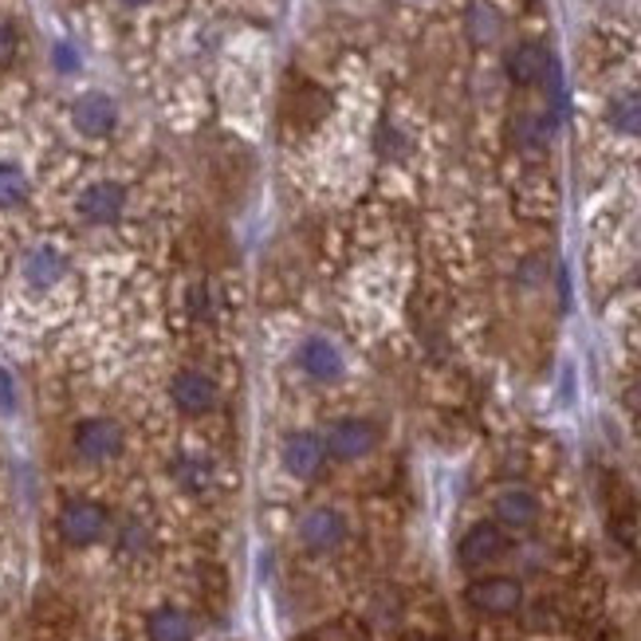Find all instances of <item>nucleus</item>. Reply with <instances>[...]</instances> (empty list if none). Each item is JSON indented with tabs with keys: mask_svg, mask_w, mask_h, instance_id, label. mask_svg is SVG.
<instances>
[{
	"mask_svg": "<svg viewBox=\"0 0 641 641\" xmlns=\"http://www.w3.org/2000/svg\"><path fill=\"white\" fill-rule=\"evenodd\" d=\"M106 527H111V516H106V507H99L95 500H71V504L59 512V536L71 547L99 543V539L106 536Z\"/></svg>",
	"mask_w": 641,
	"mask_h": 641,
	"instance_id": "f257e3e1",
	"label": "nucleus"
},
{
	"mask_svg": "<svg viewBox=\"0 0 641 641\" xmlns=\"http://www.w3.org/2000/svg\"><path fill=\"white\" fill-rule=\"evenodd\" d=\"M472 610L489 614V618H504V614H516L519 603H524V586L507 574H489V579H477L465 591Z\"/></svg>",
	"mask_w": 641,
	"mask_h": 641,
	"instance_id": "f03ea898",
	"label": "nucleus"
},
{
	"mask_svg": "<svg viewBox=\"0 0 641 641\" xmlns=\"http://www.w3.org/2000/svg\"><path fill=\"white\" fill-rule=\"evenodd\" d=\"M343 539H346V516L335 512V507H311L299 519V543L307 551H316V556H327V551L343 547Z\"/></svg>",
	"mask_w": 641,
	"mask_h": 641,
	"instance_id": "7ed1b4c3",
	"label": "nucleus"
},
{
	"mask_svg": "<svg viewBox=\"0 0 641 641\" xmlns=\"http://www.w3.org/2000/svg\"><path fill=\"white\" fill-rule=\"evenodd\" d=\"M76 453L91 465H103V460H115L123 453V430L106 417H87L76 425V437H71Z\"/></svg>",
	"mask_w": 641,
	"mask_h": 641,
	"instance_id": "20e7f679",
	"label": "nucleus"
},
{
	"mask_svg": "<svg viewBox=\"0 0 641 641\" xmlns=\"http://www.w3.org/2000/svg\"><path fill=\"white\" fill-rule=\"evenodd\" d=\"M504 551H507V539H504V531H500V524H477L460 536L457 563L465 566V571H477V566L496 563Z\"/></svg>",
	"mask_w": 641,
	"mask_h": 641,
	"instance_id": "39448f33",
	"label": "nucleus"
},
{
	"mask_svg": "<svg viewBox=\"0 0 641 641\" xmlns=\"http://www.w3.org/2000/svg\"><path fill=\"white\" fill-rule=\"evenodd\" d=\"M378 445V430L363 417H346V422H335L331 433H327V453L335 460H358Z\"/></svg>",
	"mask_w": 641,
	"mask_h": 641,
	"instance_id": "423d86ee",
	"label": "nucleus"
},
{
	"mask_svg": "<svg viewBox=\"0 0 641 641\" xmlns=\"http://www.w3.org/2000/svg\"><path fill=\"white\" fill-rule=\"evenodd\" d=\"M170 398L182 413L202 417V413H209L213 405H217V382L205 378V374H197V370H182L170 382Z\"/></svg>",
	"mask_w": 641,
	"mask_h": 641,
	"instance_id": "0eeeda50",
	"label": "nucleus"
},
{
	"mask_svg": "<svg viewBox=\"0 0 641 641\" xmlns=\"http://www.w3.org/2000/svg\"><path fill=\"white\" fill-rule=\"evenodd\" d=\"M327 460V445L316 433H291L284 440V469L299 480H311Z\"/></svg>",
	"mask_w": 641,
	"mask_h": 641,
	"instance_id": "6e6552de",
	"label": "nucleus"
},
{
	"mask_svg": "<svg viewBox=\"0 0 641 641\" xmlns=\"http://www.w3.org/2000/svg\"><path fill=\"white\" fill-rule=\"evenodd\" d=\"M492 512H496L500 527L527 531V527H536V519H539V500H536V492H527V489H504L492 500Z\"/></svg>",
	"mask_w": 641,
	"mask_h": 641,
	"instance_id": "1a4fd4ad",
	"label": "nucleus"
},
{
	"mask_svg": "<svg viewBox=\"0 0 641 641\" xmlns=\"http://www.w3.org/2000/svg\"><path fill=\"white\" fill-rule=\"evenodd\" d=\"M71 118H76L79 135L87 138H103L115 130V103L106 95H99V91H91V95L76 99V106H71Z\"/></svg>",
	"mask_w": 641,
	"mask_h": 641,
	"instance_id": "9d476101",
	"label": "nucleus"
},
{
	"mask_svg": "<svg viewBox=\"0 0 641 641\" xmlns=\"http://www.w3.org/2000/svg\"><path fill=\"white\" fill-rule=\"evenodd\" d=\"M551 56H547L543 44H519V48L507 51V76L516 79L519 87H531V83H543L551 76Z\"/></svg>",
	"mask_w": 641,
	"mask_h": 641,
	"instance_id": "9b49d317",
	"label": "nucleus"
},
{
	"mask_svg": "<svg viewBox=\"0 0 641 641\" xmlns=\"http://www.w3.org/2000/svg\"><path fill=\"white\" fill-rule=\"evenodd\" d=\"M126 205V190L115 182H95L91 190H83V197H79V213H83L87 220H95V225H111V220L123 213Z\"/></svg>",
	"mask_w": 641,
	"mask_h": 641,
	"instance_id": "f8f14e48",
	"label": "nucleus"
},
{
	"mask_svg": "<svg viewBox=\"0 0 641 641\" xmlns=\"http://www.w3.org/2000/svg\"><path fill=\"white\" fill-rule=\"evenodd\" d=\"M197 626L185 610L178 606H158V610L146 618V638L150 641H193Z\"/></svg>",
	"mask_w": 641,
	"mask_h": 641,
	"instance_id": "ddd939ff",
	"label": "nucleus"
},
{
	"mask_svg": "<svg viewBox=\"0 0 641 641\" xmlns=\"http://www.w3.org/2000/svg\"><path fill=\"white\" fill-rule=\"evenodd\" d=\"M299 366H304L311 378H319V382H331V378H339V370H343V355H339L327 339H307V343L299 346Z\"/></svg>",
	"mask_w": 641,
	"mask_h": 641,
	"instance_id": "4468645a",
	"label": "nucleus"
},
{
	"mask_svg": "<svg viewBox=\"0 0 641 641\" xmlns=\"http://www.w3.org/2000/svg\"><path fill=\"white\" fill-rule=\"evenodd\" d=\"M24 276H28L36 287L56 284V279L64 276V256H59V252H51V249H36L28 260H24Z\"/></svg>",
	"mask_w": 641,
	"mask_h": 641,
	"instance_id": "2eb2a0df",
	"label": "nucleus"
},
{
	"mask_svg": "<svg viewBox=\"0 0 641 641\" xmlns=\"http://www.w3.org/2000/svg\"><path fill=\"white\" fill-rule=\"evenodd\" d=\"M173 480H178L185 492H205L213 484V469L202 457H182L173 465Z\"/></svg>",
	"mask_w": 641,
	"mask_h": 641,
	"instance_id": "dca6fc26",
	"label": "nucleus"
},
{
	"mask_svg": "<svg viewBox=\"0 0 641 641\" xmlns=\"http://www.w3.org/2000/svg\"><path fill=\"white\" fill-rule=\"evenodd\" d=\"M610 126L622 135H641V95H622L610 103Z\"/></svg>",
	"mask_w": 641,
	"mask_h": 641,
	"instance_id": "f3484780",
	"label": "nucleus"
},
{
	"mask_svg": "<svg viewBox=\"0 0 641 641\" xmlns=\"http://www.w3.org/2000/svg\"><path fill=\"white\" fill-rule=\"evenodd\" d=\"M28 197V178L16 165H0V209H12Z\"/></svg>",
	"mask_w": 641,
	"mask_h": 641,
	"instance_id": "a211bd4d",
	"label": "nucleus"
},
{
	"mask_svg": "<svg viewBox=\"0 0 641 641\" xmlns=\"http://www.w3.org/2000/svg\"><path fill=\"white\" fill-rule=\"evenodd\" d=\"M146 547H150V531H146V524L126 519L123 531H118V551H123L126 559H138V556H146Z\"/></svg>",
	"mask_w": 641,
	"mask_h": 641,
	"instance_id": "6ab92c4d",
	"label": "nucleus"
},
{
	"mask_svg": "<svg viewBox=\"0 0 641 641\" xmlns=\"http://www.w3.org/2000/svg\"><path fill=\"white\" fill-rule=\"evenodd\" d=\"M469 32H472V39H477V44H492V39H496V32H500L496 12L484 9V4H477V9L469 12Z\"/></svg>",
	"mask_w": 641,
	"mask_h": 641,
	"instance_id": "aec40b11",
	"label": "nucleus"
},
{
	"mask_svg": "<svg viewBox=\"0 0 641 641\" xmlns=\"http://www.w3.org/2000/svg\"><path fill=\"white\" fill-rule=\"evenodd\" d=\"M12 51H16V32H12V24L0 20V64H9Z\"/></svg>",
	"mask_w": 641,
	"mask_h": 641,
	"instance_id": "412c9836",
	"label": "nucleus"
},
{
	"mask_svg": "<svg viewBox=\"0 0 641 641\" xmlns=\"http://www.w3.org/2000/svg\"><path fill=\"white\" fill-rule=\"evenodd\" d=\"M316 641H355V633L346 630V626H323L316 633Z\"/></svg>",
	"mask_w": 641,
	"mask_h": 641,
	"instance_id": "4be33fe9",
	"label": "nucleus"
},
{
	"mask_svg": "<svg viewBox=\"0 0 641 641\" xmlns=\"http://www.w3.org/2000/svg\"><path fill=\"white\" fill-rule=\"evenodd\" d=\"M626 405L641 413V374H638V378H633L630 386H626Z\"/></svg>",
	"mask_w": 641,
	"mask_h": 641,
	"instance_id": "5701e85b",
	"label": "nucleus"
},
{
	"mask_svg": "<svg viewBox=\"0 0 641 641\" xmlns=\"http://www.w3.org/2000/svg\"><path fill=\"white\" fill-rule=\"evenodd\" d=\"M59 68H76V56H71V48H59Z\"/></svg>",
	"mask_w": 641,
	"mask_h": 641,
	"instance_id": "b1692460",
	"label": "nucleus"
},
{
	"mask_svg": "<svg viewBox=\"0 0 641 641\" xmlns=\"http://www.w3.org/2000/svg\"><path fill=\"white\" fill-rule=\"evenodd\" d=\"M126 4H146V0H126Z\"/></svg>",
	"mask_w": 641,
	"mask_h": 641,
	"instance_id": "393cba45",
	"label": "nucleus"
},
{
	"mask_svg": "<svg viewBox=\"0 0 641 641\" xmlns=\"http://www.w3.org/2000/svg\"><path fill=\"white\" fill-rule=\"evenodd\" d=\"M638 284H641V264H638Z\"/></svg>",
	"mask_w": 641,
	"mask_h": 641,
	"instance_id": "a878e982",
	"label": "nucleus"
}]
</instances>
